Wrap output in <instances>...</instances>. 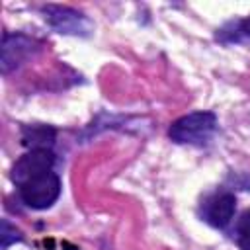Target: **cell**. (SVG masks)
Listing matches in <instances>:
<instances>
[{"label":"cell","mask_w":250,"mask_h":250,"mask_svg":"<svg viewBox=\"0 0 250 250\" xmlns=\"http://www.w3.org/2000/svg\"><path fill=\"white\" fill-rule=\"evenodd\" d=\"M234 211H236V197L232 191L227 189L215 191L201 205V217L217 229H225L232 221Z\"/></svg>","instance_id":"8992f818"},{"label":"cell","mask_w":250,"mask_h":250,"mask_svg":"<svg viewBox=\"0 0 250 250\" xmlns=\"http://www.w3.org/2000/svg\"><path fill=\"white\" fill-rule=\"evenodd\" d=\"M217 39L221 43H238L242 39H250V16L242 20H234L219 29Z\"/></svg>","instance_id":"ba28073f"},{"label":"cell","mask_w":250,"mask_h":250,"mask_svg":"<svg viewBox=\"0 0 250 250\" xmlns=\"http://www.w3.org/2000/svg\"><path fill=\"white\" fill-rule=\"evenodd\" d=\"M39 49V43L31 39L25 33H4L2 35V47H0V68L2 74H10L20 64H23L35 51Z\"/></svg>","instance_id":"277c9868"},{"label":"cell","mask_w":250,"mask_h":250,"mask_svg":"<svg viewBox=\"0 0 250 250\" xmlns=\"http://www.w3.org/2000/svg\"><path fill=\"white\" fill-rule=\"evenodd\" d=\"M55 141V129L47 125H25L21 129V143L29 148H49Z\"/></svg>","instance_id":"52a82bcc"},{"label":"cell","mask_w":250,"mask_h":250,"mask_svg":"<svg viewBox=\"0 0 250 250\" xmlns=\"http://www.w3.org/2000/svg\"><path fill=\"white\" fill-rule=\"evenodd\" d=\"M20 191V199L31 207V209H47L51 207L59 195H61V178L57 176L55 170L31 176L29 180H25L23 184L18 186Z\"/></svg>","instance_id":"7a4b0ae2"},{"label":"cell","mask_w":250,"mask_h":250,"mask_svg":"<svg viewBox=\"0 0 250 250\" xmlns=\"http://www.w3.org/2000/svg\"><path fill=\"white\" fill-rule=\"evenodd\" d=\"M45 21L57 31L64 35H80L86 37L92 31V21L86 14L70 8V6H59V4H47L41 8Z\"/></svg>","instance_id":"3957f363"},{"label":"cell","mask_w":250,"mask_h":250,"mask_svg":"<svg viewBox=\"0 0 250 250\" xmlns=\"http://www.w3.org/2000/svg\"><path fill=\"white\" fill-rule=\"evenodd\" d=\"M236 240L240 250H250V211H246L236 225Z\"/></svg>","instance_id":"9c48e42d"},{"label":"cell","mask_w":250,"mask_h":250,"mask_svg":"<svg viewBox=\"0 0 250 250\" xmlns=\"http://www.w3.org/2000/svg\"><path fill=\"white\" fill-rule=\"evenodd\" d=\"M55 154L49 148H29L23 156H20L12 166V182L16 186L23 184L31 176L53 170Z\"/></svg>","instance_id":"5b68a950"},{"label":"cell","mask_w":250,"mask_h":250,"mask_svg":"<svg viewBox=\"0 0 250 250\" xmlns=\"http://www.w3.org/2000/svg\"><path fill=\"white\" fill-rule=\"evenodd\" d=\"M217 131V115L213 111H191L176 121L168 129V137L178 145H205Z\"/></svg>","instance_id":"6da1fadb"},{"label":"cell","mask_w":250,"mask_h":250,"mask_svg":"<svg viewBox=\"0 0 250 250\" xmlns=\"http://www.w3.org/2000/svg\"><path fill=\"white\" fill-rule=\"evenodd\" d=\"M0 236H2V250H8L10 244L23 240L21 230H18L8 219H2V234H0Z\"/></svg>","instance_id":"30bf717a"}]
</instances>
